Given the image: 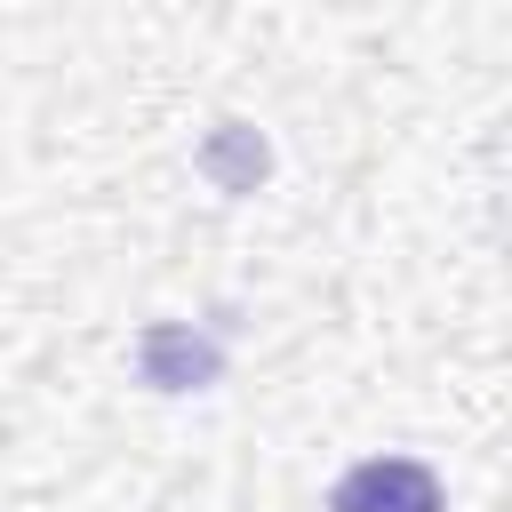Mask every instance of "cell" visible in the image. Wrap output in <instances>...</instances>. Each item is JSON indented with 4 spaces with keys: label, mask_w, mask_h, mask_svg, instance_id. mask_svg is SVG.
Returning a JSON list of instances; mask_svg holds the SVG:
<instances>
[{
    "label": "cell",
    "mask_w": 512,
    "mask_h": 512,
    "mask_svg": "<svg viewBox=\"0 0 512 512\" xmlns=\"http://www.w3.org/2000/svg\"><path fill=\"white\" fill-rule=\"evenodd\" d=\"M136 376L152 392H208L224 376V336L192 328V320H152L136 336Z\"/></svg>",
    "instance_id": "7a4b0ae2"
},
{
    "label": "cell",
    "mask_w": 512,
    "mask_h": 512,
    "mask_svg": "<svg viewBox=\"0 0 512 512\" xmlns=\"http://www.w3.org/2000/svg\"><path fill=\"white\" fill-rule=\"evenodd\" d=\"M200 168H208L224 192H256L272 160H264V136H256L248 120H216V128H208V144H200Z\"/></svg>",
    "instance_id": "3957f363"
},
{
    "label": "cell",
    "mask_w": 512,
    "mask_h": 512,
    "mask_svg": "<svg viewBox=\"0 0 512 512\" xmlns=\"http://www.w3.org/2000/svg\"><path fill=\"white\" fill-rule=\"evenodd\" d=\"M328 512H448V488L424 456H360L336 472Z\"/></svg>",
    "instance_id": "6da1fadb"
}]
</instances>
